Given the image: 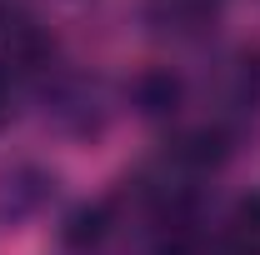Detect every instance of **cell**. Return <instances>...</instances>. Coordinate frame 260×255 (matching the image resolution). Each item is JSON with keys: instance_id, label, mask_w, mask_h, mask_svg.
I'll use <instances>...</instances> for the list:
<instances>
[{"instance_id": "obj_1", "label": "cell", "mask_w": 260, "mask_h": 255, "mask_svg": "<svg viewBox=\"0 0 260 255\" xmlns=\"http://www.w3.org/2000/svg\"><path fill=\"white\" fill-rule=\"evenodd\" d=\"M50 65V30L20 5H0V80H20Z\"/></svg>"}, {"instance_id": "obj_3", "label": "cell", "mask_w": 260, "mask_h": 255, "mask_svg": "<svg viewBox=\"0 0 260 255\" xmlns=\"http://www.w3.org/2000/svg\"><path fill=\"white\" fill-rule=\"evenodd\" d=\"M225 100L235 110H260V50H245L230 60V85Z\"/></svg>"}, {"instance_id": "obj_2", "label": "cell", "mask_w": 260, "mask_h": 255, "mask_svg": "<svg viewBox=\"0 0 260 255\" xmlns=\"http://www.w3.org/2000/svg\"><path fill=\"white\" fill-rule=\"evenodd\" d=\"M220 255H260V190L240 195L220 220Z\"/></svg>"}, {"instance_id": "obj_4", "label": "cell", "mask_w": 260, "mask_h": 255, "mask_svg": "<svg viewBox=\"0 0 260 255\" xmlns=\"http://www.w3.org/2000/svg\"><path fill=\"white\" fill-rule=\"evenodd\" d=\"M135 95H140V105H145L150 115H165V110H175V100H180V85H175V75H165V70H150V75L135 85Z\"/></svg>"}, {"instance_id": "obj_5", "label": "cell", "mask_w": 260, "mask_h": 255, "mask_svg": "<svg viewBox=\"0 0 260 255\" xmlns=\"http://www.w3.org/2000/svg\"><path fill=\"white\" fill-rule=\"evenodd\" d=\"M0 115H5V85H0Z\"/></svg>"}]
</instances>
